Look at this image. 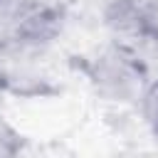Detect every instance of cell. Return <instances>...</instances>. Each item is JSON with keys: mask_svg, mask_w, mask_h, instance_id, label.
Returning <instances> with one entry per match:
<instances>
[{"mask_svg": "<svg viewBox=\"0 0 158 158\" xmlns=\"http://www.w3.org/2000/svg\"><path fill=\"white\" fill-rule=\"evenodd\" d=\"M81 69L94 91L114 106L138 104L143 89L148 86V77L138 67L128 44L121 40L104 44L91 57H84Z\"/></svg>", "mask_w": 158, "mask_h": 158, "instance_id": "6da1fadb", "label": "cell"}, {"mask_svg": "<svg viewBox=\"0 0 158 158\" xmlns=\"http://www.w3.org/2000/svg\"><path fill=\"white\" fill-rule=\"evenodd\" d=\"M138 106H141V121L146 123L148 133L158 141V77L148 81V86L138 99Z\"/></svg>", "mask_w": 158, "mask_h": 158, "instance_id": "7a4b0ae2", "label": "cell"}, {"mask_svg": "<svg viewBox=\"0 0 158 158\" xmlns=\"http://www.w3.org/2000/svg\"><path fill=\"white\" fill-rule=\"evenodd\" d=\"M25 146V136L12 126L7 123L2 116H0V158H10V156H17Z\"/></svg>", "mask_w": 158, "mask_h": 158, "instance_id": "3957f363", "label": "cell"}]
</instances>
